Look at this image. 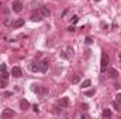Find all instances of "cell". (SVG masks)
Masks as SVG:
<instances>
[{"label": "cell", "instance_id": "ffe728a7", "mask_svg": "<svg viewBox=\"0 0 121 119\" xmlns=\"http://www.w3.org/2000/svg\"><path fill=\"white\" fill-rule=\"evenodd\" d=\"M93 94H94V90H89V91H86V92H85V95H86V97H90V95H93Z\"/></svg>", "mask_w": 121, "mask_h": 119}, {"label": "cell", "instance_id": "ba28073f", "mask_svg": "<svg viewBox=\"0 0 121 119\" xmlns=\"http://www.w3.org/2000/svg\"><path fill=\"white\" fill-rule=\"evenodd\" d=\"M28 108H30V102H28L27 99H24V98L20 99V109H21V111H27Z\"/></svg>", "mask_w": 121, "mask_h": 119}, {"label": "cell", "instance_id": "4316f807", "mask_svg": "<svg viewBox=\"0 0 121 119\" xmlns=\"http://www.w3.org/2000/svg\"><path fill=\"white\" fill-rule=\"evenodd\" d=\"M82 108H83V109H87V108H89V105H87V104H82Z\"/></svg>", "mask_w": 121, "mask_h": 119}, {"label": "cell", "instance_id": "8fae6325", "mask_svg": "<svg viewBox=\"0 0 121 119\" xmlns=\"http://www.w3.org/2000/svg\"><path fill=\"white\" fill-rule=\"evenodd\" d=\"M107 73H108V77H110V79H117V77H118V71H117L116 69H108Z\"/></svg>", "mask_w": 121, "mask_h": 119}, {"label": "cell", "instance_id": "5b68a950", "mask_svg": "<svg viewBox=\"0 0 121 119\" xmlns=\"http://www.w3.org/2000/svg\"><path fill=\"white\" fill-rule=\"evenodd\" d=\"M11 76H13V77H16V79H20V77L23 76L21 69H20L18 66H14V67L11 69Z\"/></svg>", "mask_w": 121, "mask_h": 119}, {"label": "cell", "instance_id": "44dd1931", "mask_svg": "<svg viewBox=\"0 0 121 119\" xmlns=\"http://www.w3.org/2000/svg\"><path fill=\"white\" fill-rule=\"evenodd\" d=\"M78 21H79V17H78V16H73V17H72V24H76Z\"/></svg>", "mask_w": 121, "mask_h": 119}, {"label": "cell", "instance_id": "277c9868", "mask_svg": "<svg viewBox=\"0 0 121 119\" xmlns=\"http://www.w3.org/2000/svg\"><path fill=\"white\" fill-rule=\"evenodd\" d=\"M11 8H13V11H14V13H21V11H23V4H21V1L16 0V1L13 3Z\"/></svg>", "mask_w": 121, "mask_h": 119}, {"label": "cell", "instance_id": "7c38bea8", "mask_svg": "<svg viewBox=\"0 0 121 119\" xmlns=\"http://www.w3.org/2000/svg\"><path fill=\"white\" fill-rule=\"evenodd\" d=\"M31 20H32V21H35V23H37V21H41V20H42V17H41V16H39V14H38V13H34V14H32V16H31Z\"/></svg>", "mask_w": 121, "mask_h": 119}, {"label": "cell", "instance_id": "4fadbf2b", "mask_svg": "<svg viewBox=\"0 0 121 119\" xmlns=\"http://www.w3.org/2000/svg\"><path fill=\"white\" fill-rule=\"evenodd\" d=\"M30 70H31V71H38V70H39L38 63H31V64H30Z\"/></svg>", "mask_w": 121, "mask_h": 119}, {"label": "cell", "instance_id": "7a4b0ae2", "mask_svg": "<svg viewBox=\"0 0 121 119\" xmlns=\"http://www.w3.org/2000/svg\"><path fill=\"white\" fill-rule=\"evenodd\" d=\"M32 91L35 92V94H38L39 97H45L47 94H48V88L45 87V86H32Z\"/></svg>", "mask_w": 121, "mask_h": 119}, {"label": "cell", "instance_id": "3957f363", "mask_svg": "<svg viewBox=\"0 0 121 119\" xmlns=\"http://www.w3.org/2000/svg\"><path fill=\"white\" fill-rule=\"evenodd\" d=\"M37 13H38V14H39L42 18H45V17H49V14H51V10H49L48 7H45V6H44V7H39Z\"/></svg>", "mask_w": 121, "mask_h": 119}, {"label": "cell", "instance_id": "d4e9b609", "mask_svg": "<svg viewBox=\"0 0 121 119\" xmlns=\"http://www.w3.org/2000/svg\"><path fill=\"white\" fill-rule=\"evenodd\" d=\"M117 102H121V92L117 94Z\"/></svg>", "mask_w": 121, "mask_h": 119}, {"label": "cell", "instance_id": "5bb4252c", "mask_svg": "<svg viewBox=\"0 0 121 119\" xmlns=\"http://www.w3.org/2000/svg\"><path fill=\"white\" fill-rule=\"evenodd\" d=\"M79 81H80V76L79 74H76V76L72 77V84H78Z\"/></svg>", "mask_w": 121, "mask_h": 119}, {"label": "cell", "instance_id": "d6986e66", "mask_svg": "<svg viewBox=\"0 0 121 119\" xmlns=\"http://www.w3.org/2000/svg\"><path fill=\"white\" fill-rule=\"evenodd\" d=\"M9 76H10V74H9V73H7V70H4V71H1V77H4V79H6V80H7V79H9Z\"/></svg>", "mask_w": 121, "mask_h": 119}, {"label": "cell", "instance_id": "83f0119b", "mask_svg": "<svg viewBox=\"0 0 121 119\" xmlns=\"http://www.w3.org/2000/svg\"><path fill=\"white\" fill-rule=\"evenodd\" d=\"M94 1H100V0H94Z\"/></svg>", "mask_w": 121, "mask_h": 119}, {"label": "cell", "instance_id": "2e32d148", "mask_svg": "<svg viewBox=\"0 0 121 119\" xmlns=\"http://www.w3.org/2000/svg\"><path fill=\"white\" fill-rule=\"evenodd\" d=\"M90 86H91L90 80H85V81L82 83V88H87V87H90Z\"/></svg>", "mask_w": 121, "mask_h": 119}, {"label": "cell", "instance_id": "f546056e", "mask_svg": "<svg viewBox=\"0 0 121 119\" xmlns=\"http://www.w3.org/2000/svg\"><path fill=\"white\" fill-rule=\"evenodd\" d=\"M0 7H1V3H0Z\"/></svg>", "mask_w": 121, "mask_h": 119}, {"label": "cell", "instance_id": "8992f818", "mask_svg": "<svg viewBox=\"0 0 121 119\" xmlns=\"http://www.w3.org/2000/svg\"><path fill=\"white\" fill-rule=\"evenodd\" d=\"M14 116V111L10 109V108H6L3 112H1V118L3 119H7V118H13Z\"/></svg>", "mask_w": 121, "mask_h": 119}, {"label": "cell", "instance_id": "30bf717a", "mask_svg": "<svg viewBox=\"0 0 121 119\" xmlns=\"http://www.w3.org/2000/svg\"><path fill=\"white\" fill-rule=\"evenodd\" d=\"M68 105H69V98L68 97H63L59 101V107L60 108H68Z\"/></svg>", "mask_w": 121, "mask_h": 119}, {"label": "cell", "instance_id": "cb8c5ba5", "mask_svg": "<svg viewBox=\"0 0 121 119\" xmlns=\"http://www.w3.org/2000/svg\"><path fill=\"white\" fill-rule=\"evenodd\" d=\"M32 108H34V112H37V114L39 112V108H38V105H34Z\"/></svg>", "mask_w": 121, "mask_h": 119}, {"label": "cell", "instance_id": "9a60e30c", "mask_svg": "<svg viewBox=\"0 0 121 119\" xmlns=\"http://www.w3.org/2000/svg\"><path fill=\"white\" fill-rule=\"evenodd\" d=\"M7 86V80L4 77H0V88H4Z\"/></svg>", "mask_w": 121, "mask_h": 119}, {"label": "cell", "instance_id": "ac0fdd59", "mask_svg": "<svg viewBox=\"0 0 121 119\" xmlns=\"http://www.w3.org/2000/svg\"><path fill=\"white\" fill-rule=\"evenodd\" d=\"M85 42H86L87 45H91V44H93V38H91V36H86V39H85Z\"/></svg>", "mask_w": 121, "mask_h": 119}, {"label": "cell", "instance_id": "9c48e42d", "mask_svg": "<svg viewBox=\"0 0 121 119\" xmlns=\"http://www.w3.org/2000/svg\"><path fill=\"white\" fill-rule=\"evenodd\" d=\"M26 24V21H24V18H18V20H16L14 23H13V27L17 30V28H20V27H23Z\"/></svg>", "mask_w": 121, "mask_h": 119}, {"label": "cell", "instance_id": "603a6c76", "mask_svg": "<svg viewBox=\"0 0 121 119\" xmlns=\"http://www.w3.org/2000/svg\"><path fill=\"white\" fill-rule=\"evenodd\" d=\"M6 69H7V66H6V64H0V71H4Z\"/></svg>", "mask_w": 121, "mask_h": 119}, {"label": "cell", "instance_id": "f1b7e54d", "mask_svg": "<svg viewBox=\"0 0 121 119\" xmlns=\"http://www.w3.org/2000/svg\"><path fill=\"white\" fill-rule=\"evenodd\" d=\"M120 60H121V55H120Z\"/></svg>", "mask_w": 121, "mask_h": 119}, {"label": "cell", "instance_id": "6da1fadb", "mask_svg": "<svg viewBox=\"0 0 121 119\" xmlns=\"http://www.w3.org/2000/svg\"><path fill=\"white\" fill-rule=\"evenodd\" d=\"M108 64H110V58H108V55H107L106 52H103V53H101V66H100L101 73H104V71L107 70Z\"/></svg>", "mask_w": 121, "mask_h": 119}, {"label": "cell", "instance_id": "484cf974", "mask_svg": "<svg viewBox=\"0 0 121 119\" xmlns=\"http://www.w3.org/2000/svg\"><path fill=\"white\" fill-rule=\"evenodd\" d=\"M68 31H69V32H73V31H75V27H73V25H72V27H69Z\"/></svg>", "mask_w": 121, "mask_h": 119}, {"label": "cell", "instance_id": "52a82bcc", "mask_svg": "<svg viewBox=\"0 0 121 119\" xmlns=\"http://www.w3.org/2000/svg\"><path fill=\"white\" fill-rule=\"evenodd\" d=\"M48 60H42V62H39L38 63V67H39V71L41 73H45L47 70H48Z\"/></svg>", "mask_w": 121, "mask_h": 119}, {"label": "cell", "instance_id": "e0dca14e", "mask_svg": "<svg viewBox=\"0 0 121 119\" xmlns=\"http://www.w3.org/2000/svg\"><path fill=\"white\" fill-rule=\"evenodd\" d=\"M103 116H104V118H110V116H111V111H110V109H104V111H103Z\"/></svg>", "mask_w": 121, "mask_h": 119}, {"label": "cell", "instance_id": "7402d4cb", "mask_svg": "<svg viewBox=\"0 0 121 119\" xmlns=\"http://www.w3.org/2000/svg\"><path fill=\"white\" fill-rule=\"evenodd\" d=\"M73 55V49L72 48H68V58H70Z\"/></svg>", "mask_w": 121, "mask_h": 119}]
</instances>
